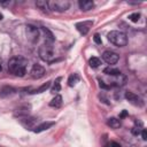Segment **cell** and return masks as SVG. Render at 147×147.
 Instances as JSON below:
<instances>
[{"instance_id": "cell-2", "label": "cell", "mask_w": 147, "mask_h": 147, "mask_svg": "<svg viewBox=\"0 0 147 147\" xmlns=\"http://www.w3.org/2000/svg\"><path fill=\"white\" fill-rule=\"evenodd\" d=\"M107 38L111 44L116 45L117 47H123L127 44V36L122 31L113 30L107 34Z\"/></svg>"}, {"instance_id": "cell-12", "label": "cell", "mask_w": 147, "mask_h": 147, "mask_svg": "<svg viewBox=\"0 0 147 147\" xmlns=\"http://www.w3.org/2000/svg\"><path fill=\"white\" fill-rule=\"evenodd\" d=\"M78 6H79L80 10H83V11H88V10H91V9L94 7V2L91 1V0H79Z\"/></svg>"}, {"instance_id": "cell-8", "label": "cell", "mask_w": 147, "mask_h": 147, "mask_svg": "<svg viewBox=\"0 0 147 147\" xmlns=\"http://www.w3.org/2000/svg\"><path fill=\"white\" fill-rule=\"evenodd\" d=\"M45 75V68L40 64H33L32 68H31V71H30V76L33 78V79H39L41 77H44Z\"/></svg>"}, {"instance_id": "cell-24", "label": "cell", "mask_w": 147, "mask_h": 147, "mask_svg": "<svg viewBox=\"0 0 147 147\" xmlns=\"http://www.w3.org/2000/svg\"><path fill=\"white\" fill-rule=\"evenodd\" d=\"M139 18H140V14H139V13H133V14L129 15V20H130L131 22L137 23V22L139 21Z\"/></svg>"}, {"instance_id": "cell-1", "label": "cell", "mask_w": 147, "mask_h": 147, "mask_svg": "<svg viewBox=\"0 0 147 147\" xmlns=\"http://www.w3.org/2000/svg\"><path fill=\"white\" fill-rule=\"evenodd\" d=\"M26 60L21 56L11 57L8 62V70L14 76L23 77L26 74Z\"/></svg>"}, {"instance_id": "cell-21", "label": "cell", "mask_w": 147, "mask_h": 147, "mask_svg": "<svg viewBox=\"0 0 147 147\" xmlns=\"http://www.w3.org/2000/svg\"><path fill=\"white\" fill-rule=\"evenodd\" d=\"M60 80H61V78L59 77V78H56V79H55V82L53 83V86H52V88H51V92H52V93L56 94L57 92H60V90H61V84H60Z\"/></svg>"}, {"instance_id": "cell-30", "label": "cell", "mask_w": 147, "mask_h": 147, "mask_svg": "<svg viewBox=\"0 0 147 147\" xmlns=\"http://www.w3.org/2000/svg\"><path fill=\"white\" fill-rule=\"evenodd\" d=\"M110 147H121V145L119 144H117V142H115V141H113V142H110V145H109Z\"/></svg>"}, {"instance_id": "cell-34", "label": "cell", "mask_w": 147, "mask_h": 147, "mask_svg": "<svg viewBox=\"0 0 147 147\" xmlns=\"http://www.w3.org/2000/svg\"><path fill=\"white\" fill-rule=\"evenodd\" d=\"M106 147H110V146H109V145H108V146H106Z\"/></svg>"}, {"instance_id": "cell-14", "label": "cell", "mask_w": 147, "mask_h": 147, "mask_svg": "<svg viewBox=\"0 0 147 147\" xmlns=\"http://www.w3.org/2000/svg\"><path fill=\"white\" fill-rule=\"evenodd\" d=\"M15 93V88L11 86H3L0 90V98H8Z\"/></svg>"}, {"instance_id": "cell-32", "label": "cell", "mask_w": 147, "mask_h": 147, "mask_svg": "<svg viewBox=\"0 0 147 147\" xmlns=\"http://www.w3.org/2000/svg\"><path fill=\"white\" fill-rule=\"evenodd\" d=\"M2 17H3V16H2V14L0 13V20H2Z\"/></svg>"}, {"instance_id": "cell-10", "label": "cell", "mask_w": 147, "mask_h": 147, "mask_svg": "<svg viewBox=\"0 0 147 147\" xmlns=\"http://www.w3.org/2000/svg\"><path fill=\"white\" fill-rule=\"evenodd\" d=\"M37 123V119L34 118V117H21V124L23 125V126H25L26 129L29 127V129H34L36 127V124Z\"/></svg>"}, {"instance_id": "cell-11", "label": "cell", "mask_w": 147, "mask_h": 147, "mask_svg": "<svg viewBox=\"0 0 147 147\" xmlns=\"http://www.w3.org/2000/svg\"><path fill=\"white\" fill-rule=\"evenodd\" d=\"M30 109H31L30 105H24V106H21V107H18V108L15 110L14 115H15L16 117H20V118H21V117H25V116H28V115H29Z\"/></svg>"}, {"instance_id": "cell-33", "label": "cell", "mask_w": 147, "mask_h": 147, "mask_svg": "<svg viewBox=\"0 0 147 147\" xmlns=\"http://www.w3.org/2000/svg\"><path fill=\"white\" fill-rule=\"evenodd\" d=\"M1 70H2V67H1V64H0V71H1Z\"/></svg>"}, {"instance_id": "cell-17", "label": "cell", "mask_w": 147, "mask_h": 147, "mask_svg": "<svg viewBox=\"0 0 147 147\" xmlns=\"http://www.w3.org/2000/svg\"><path fill=\"white\" fill-rule=\"evenodd\" d=\"M107 125L110 126L111 129H118L121 126V121L118 118H115V117H110L107 119Z\"/></svg>"}, {"instance_id": "cell-4", "label": "cell", "mask_w": 147, "mask_h": 147, "mask_svg": "<svg viewBox=\"0 0 147 147\" xmlns=\"http://www.w3.org/2000/svg\"><path fill=\"white\" fill-rule=\"evenodd\" d=\"M48 2V8L54 10V11H59V13H63L67 9H69L70 7V2L68 0H52V1H47Z\"/></svg>"}, {"instance_id": "cell-18", "label": "cell", "mask_w": 147, "mask_h": 147, "mask_svg": "<svg viewBox=\"0 0 147 147\" xmlns=\"http://www.w3.org/2000/svg\"><path fill=\"white\" fill-rule=\"evenodd\" d=\"M79 79H80V77H79L78 74H72V75H70L69 78H68V85H69L70 87H72V86H75V85L79 82Z\"/></svg>"}, {"instance_id": "cell-23", "label": "cell", "mask_w": 147, "mask_h": 147, "mask_svg": "<svg viewBox=\"0 0 147 147\" xmlns=\"http://www.w3.org/2000/svg\"><path fill=\"white\" fill-rule=\"evenodd\" d=\"M88 64H90V67H92V68H98V67L101 64V61H100V59L93 56V57H91V59L88 60Z\"/></svg>"}, {"instance_id": "cell-6", "label": "cell", "mask_w": 147, "mask_h": 147, "mask_svg": "<svg viewBox=\"0 0 147 147\" xmlns=\"http://www.w3.org/2000/svg\"><path fill=\"white\" fill-rule=\"evenodd\" d=\"M102 59L108 64H115V63L118 62L119 55L117 53H115V52H111V51H105L103 54H102Z\"/></svg>"}, {"instance_id": "cell-16", "label": "cell", "mask_w": 147, "mask_h": 147, "mask_svg": "<svg viewBox=\"0 0 147 147\" xmlns=\"http://www.w3.org/2000/svg\"><path fill=\"white\" fill-rule=\"evenodd\" d=\"M51 84H52V82H51V80H48V82L44 83L41 86H39L38 88L33 90V91H32V92H30V93H31V94H36V93H42V92H46V90H48V88L51 87Z\"/></svg>"}, {"instance_id": "cell-7", "label": "cell", "mask_w": 147, "mask_h": 147, "mask_svg": "<svg viewBox=\"0 0 147 147\" xmlns=\"http://www.w3.org/2000/svg\"><path fill=\"white\" fill-rule=\"evenodd\" d=\"M26 36L29 38L30 41L32 42H36L38 40V37H39V30L37 26L34 25H26Z\"/></svg>"}, {"instance_id": "cell-27", "label": "cell", "mask_w": 147, "mask_h": 147, "mask_svg": "<svg viewBox=\"0 0 147 147\" xmlns=\"http://www.w3.org/2000/svg\"><path fill=\"white\" fill-rule=\"evenodd\" d=\"M131 132H132V134H134V136H138V134L141 132V130H140V127H137V126H134V127H132Z\"/></svg>"}, {"instance_id": "cell-26", "label": "cell", "mask_w": 147, "mask_h": 147, "mask_svg": "<svg viewBox=\"0 0 147 147\" xmlns=\"http://www.w3.org/2000/svg\"><path fill=\"white\" fill-rule=\"evenodd\" d=\"M93 39H94V41L98 44V45H101V42H102V40H101V38H100V36L98 34V33H95L94 34V37H93Z\"/></svg>"}, {"instance_id": "cell-31", "label": "cell", "mask_w": 147, "mask_h": 147, "mask_svg": "<svg viewBox=\"0 0 147 147\" xmlns=\"http://www.w3.org/2000/svg\"><path fill=\"white\" fill-rule=\"evenodd\" d=\"M129 5H139L140 2H127Z\"/></svg>"}, {"instance_id": "cell-28", "label": "cell", "mask_w": 147, "mask_h": 147, "mask_svg": "<svg viewBox=\"0 0 147 147\" xmlns=\"http://www.w3.org/2000/svg\"><path fill=\"white\" fill-rule=\"evenodd\" d=\"M141 137H142V139L144 140H146L147 139V131L144 129V130H141Z\"/></svg>"}, {"instance_id": "cell-15", "label": "cell", "mask_w": 147, "mask_h": 147, "mask_svg": "<svg viewBox=\"0 0 147 147\" xmlns=\"http://www.w3.org/2000/svg\"><path fill=\"white\" fill-rule=\"evenodd\" d=\"M41 31L44 32V34H45V42H48V44H53V41H54V36H53V33L47 29V28H45V26H42L41 28Z\"/></svg>"}, {"instance_id": "cell-13", "label": "cell", "mask_w": 147, "mask_h": 147, "mask_svg": "<svg viewBox=\"0 0 147 147\" xmlns=\"http://www.w3.org/2000/svg\"><path fill=\"white\" fill-rule=\"evenodd\" d=\"M91 25H92V22H90V21L88 22H80V23H77L76 24V28H77V30L82 34H86L88 32Z\"/></svg>"}, {"instance_id": "cell-3", "label": "cell", "mask_w": 147, "mask_h": 147, "mask_svg": "<svg viewBox=\"0 0 147 147\" xmlns=\"http://www.w3.org/2000/svg\"><path fill=\"white\" fill-rule=\"evenodd\" d=\"M39 56L42 61L45 62H49L52 63V59L54 57V48H53V44H48L45 42L39 47Z\"/></svg>"}, {"instance_id": "cell-20", "label": "cell", "mask_w": 147, "mask_h": 147, "mask_svg": "<svg viewBox=\"0 0 147 147\" xmlns=\"http://www.w3.org/2000/svg\"><path fill=\"white\" fill-rule=\"evenodd\" d=\"M61 105H62V96L61 95H55V98H53L49 102V106L55 107V108H59Z\"/></svg>"}, {"instance_id": "cell-25", "label": "cell", "mask_w": 147, "mask_h": 147, "mask_svg": "<svg viewBox=\"0 0 147 147\" xmlns=\"http://www.w3.org/2000/svg\"><path fill=\"white\" fill-rule=\"evenodd\" d=\"M99 86L101 87V88H105V90H109L110 88V85H107L103 80H101V79H99Z\"/></svg>"}, {"instance_id": "cell-19", "label": "cell", "mask_w": 147, "mask_h": 147, "mask_svg": "<svg viewBox=\"0 0 147 147\" xmlns=\"http://www.w3.org/2000/svg\"><path fill=\"white\" fill-rule=\"evenodd\" d=\"M103 74H106V75H109V76H119L121 75V71L118 70V69H116V68H110V67H108V68H105L103 69Z\"/></svg>"}, {"instance_id": "cell-9", "label": "cell", "mask_w": 147, "mask_h": 147, "mask_svg": "<svg viewBox=\"0 0 147 147\" xmlns=\"http://www.w3.org/2000/svg\"><path fill=\"white\" fill-rule=\"evenodd\" d=\"M54 124H55L54 121H46V122H42V123H40V124H37L36 127H34L32 131H33L34 133H39V132H42V131H45V130H48V129L52 127Z\"/></svg>"}, {"instance_id": "cell-5", "label": "cell", "mask_w": 147, "mask_h": 147, "mask_svg": "<svg viewBox=\"0 0 147 147\" xmlns=\"http://www.w3.org/2000/svg\"><path fill=\"white\" fill-rule=\"evenodd\" d=\"M125 99L131 103V105H133V106H138V107H142L144 105H145V102H144V100L139 96V95H137V94H134L133 92H130V91H127V92H125Z\"/></svg>"}, {"instance_id": "cell-29", "label": "cell", "mask_w": 147, "mask_h": 147, "mask_svg": "<svg viewBox=\"0 0 147 147\" xmlns=\"http://www.w3.org/2000/svg\"><path fill=\"white\" fill-rule=\"evenodd\" d=\"M127 116V111L126 110H123L121 114H119V118H124V117H126Z\"/></svg>"}, {"instance_id": "cell-22", "label": "cell", "mask_w": 147, "mask_h": 147, "mask_svg": "<svg viewBox=\"0 0 147 147\" xmlns=\"http://www.w3.org/2000/svg\"><path fill=\"white\" fill-rule=\"evenodd\" d=\"M36 5H37V7L39 8V9H41V10H44V11H48V2L47 1H45V0H39V1H37L36 2Z\"/></svg>"}]
</instances>
